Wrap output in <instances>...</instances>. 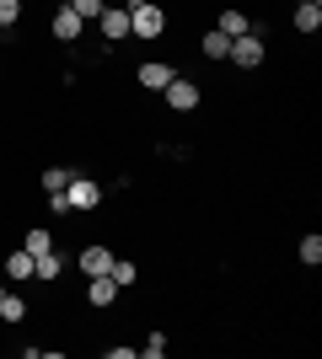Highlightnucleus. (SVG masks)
<instances>
[{
	"instance_id": "nucleus-1",
	"label": "nucleus",
	"mask_w": 322,
	"mask_h": 359,
	"mask_svg": "<svg viewBox=\"0 0 322 359\" xmlns=\"http://www.w3.org/2000/svg\"><path fill=\"white\" fill-rule=\"evenodd\" d=\"M65 204H70V215H86L102 204V182L86 177V172H70V188H65Z\"/></svg>"
},
{
	"instance_id": "nucleus-2",
	"label": "nucleus",
	"mask_w": 322,
	"mask_h": 359,
	"mask_svg": "<svg viewBox=\"0 0 322 359\" xmlns=\"http://www.w3.org/2000/svg\"><path fill=\"white\" fill-rule=\"evenodd\" d=\"M226 60L236 65V70H258V65L269 60V48H263V38H258V32H242V38H231Z\"/></svg>"
},
{
	"instance_id": "nucleus-3",
	"label": "nucleus",
	"mask_w": 322,
	"mask_h": 359,
	"mask_svg": "<svg viewBox=\"0 0 322 359\" xmlns=\"http://www.w3.org/2000/svg\"><path fill=\"white\" fill-rule=\"evenodd\" d=\"M161 32H167V11L156 0H145V6L129 11V38H161Z\"/></svg>"
},
{
	"instance_id": "nucleus-4",
	"label": "nucleus",
	"mask_w": 322,
	"mask_h": 359,
	"mask_svg": "<svg viewBox=\"0 0 322 359\" xmlns=\"http://www.w3.org/2000/svg\"><path fill=\"white\" fill-rule=\"evenodd\" d=\"M161 97H167V107H172V113H194V107L204 102V91L194 86V81H188V75H172V86L161 91Z\"/></svg>"
},
{
	"instance_id": "nucleus-5",
	"label": "nucleus",
	"mask_w": 322,
	"mask_h": 359,
	"mask_svg": "<svg viewBox=\"0 0 322 359\" xmlns=\"http://www.w3.org/2000/svg\"><path fill=\"white\" fill-rule=\"evenodd\" d=\"M97 27H102V43H123L129 38V6H102Z\"/></svg>"
},
{
	"instance_id": "nucleus-6",
	"label": "nucleus",
	"mask_w": 322,
	"mask_h": 359,
	"mask_svg": "<svg viewBox=\"0 0 322 359\" xmlns=\"http://www.w3.org/2000/svg\"><path fill=\"white\" fill-rule=\"evenodd\" d=\"M48 27H54V38H60V43H81V32H86V22H81V16L70 11V6H60Z\"/></svg>"
},
{
	"instance_id": "nucleus-7",
	"label": "nucleus",
	"mask_w": 322,
	"mask_h": 359,
	"mask_svg": "<svg viewBox=\"0 0 322 359\" xmlns=\"http://www.w3.org/2000/svg\"><path fill=\"white\" fill-rule=\"evenodd\" d=\"M172 75H177V70H172L167 60H145V65H140V86H145V91H167Z\"/></svg>"
},
{
	"instance_id": "nucleus-8",
	"label": "nucleus",
	"mask_w": 322,
	"mask_h": 359,
	"mask_svg": "<svg viewBox=\"0 0 322 359\" xmlns=\"http://www.w3.org/2000/svg\"><path fill=\"white\" fill-rule=\"evenodd\" d=\"M86 300H92L97 311H102V306H113V300H119V285H113V273H92V279H86Z\"/></svg>"
},
{
	"instance_id": "nucleus-9",
	"label": "nucleus",
	"mask_w": 322,
	"mask_h": 359,
	"mask_svg": "<svg viewBox=\"0 0 322 359\" xmlns=\"http://www.w3.org/2000/svg\"><path fill=\"white\" fill-rule=\"evenodd\" d=\"M60 273H65V257L54 252V247H48V252H38V257H32V279H43V285H54Z\"/></svg>"
},
{
	"instance_id": "nucleus-10",
	"label": "nucleus",
	"mask_w": 322,
	"mask_h": 359,
	"mask_svg": "<svg viewBox=\"0 0 322 359\" xmlns=\"http://www.w3.org/2000/svg\"><path fill=\"white\" fill-rule=\"evenodd\" d=\"M317 27H322V0H301V6H295V32L311 38Z\"/></svg>"
},
{
	"instance_id": "nucleus-11",
	"label": "nucleus",
	"mask_w": 322,
	"mask_h": 359,
	"mask_svg": "<svg viewBox=\"0 0 322 359\" xmlns=\"http://www.w3.org/2000/svg\"><path fill=\"white\" fill-rule=\"evenodd\" d=\"M76 263H81V273L92 279V273H107V269H113V252H107V247H97V241H92V247H86V252H81Z\"/></svg>"
},
{
	"instance_id": "nucleus-12",
	"label": "nucleus",
	"mask_w": 322,
	"mask_h": 359,
	"mask_svg": "<svg viewBox=\"0 0 322 359\" xmlns=\"http://www.w3.org/2000/svg\"><path fill=\"white\" fill-rule=\"evenodd\" d=\"M6 279H11V285H22V279H32V252H27V247H16V252L6 257Z\"/></svg>"
},
{
	"instance_id": "nucleus-13",
	"label": "nucleus",
	"mask_w": 322,
	"mask_h": 359,
	"mask_svg": "<svg viewBox=\"0 0 322 359\" xmlns=\"http://www.w3.org/2000/svg\"><path fill=\"white\" fill-rule=\"evenodd\" d=\"M215 27L226 32V38H242V32H253V22H247V11H236V6H226V11H220V22H215Z\"/></svg>"
},
{
	"instance_id": "nucleus-14",
	"label": "nucleus",
	"mask_w": 322,
	"mask_h": 359,
	"mask_svg": "<svg viewBox=\"0 0 322 359\" xmlns=\"http://www.w3.org/2000/svg\"><path fill=\"white\" fill-rule=\"evenodd\" d=\"M22 316H27V300L16 295V290H6V295H0V322H11V327H16Z\"/></svg>"
},
{
	"instance_id": "nucleus-15",
	"label": "nucleus",
	"mask_w": 322,
	"mask_h": 359,
	"mask_svg": "<svg viewBox=\"0 0 322 359\" xmlns=\"http://www.w3.org/2000/svg\"><path fill=\"white\" fill-rule=\"evenodd\" d=\"M199 48H204V60H226L231 38H226V32H220V27H210V32H204V38H199Z\"/></svg>"
},
{
	"instance_id": "nucleus-16",
	"label": "nucleus",
	"mask_w": 322,
	"mask_h": 359,
	"mask_svg": "<svg viewBox=\"0 0 322 359\" xmlns=\"http://www.w3.org/2000/svg\"><path fill=\"white\" fill-rule=\"evenodd\" d=\"M295 252H301V263H307V269H317V263H322V236H317V231H307Z\"/></svg>"
},
{
	"instance_id": "nucleus-17",
	"label": "nucleus",
	"mask_w": 322,
	"mask_h": 359,
	"mask_svg": "<svg viewBox=\"0 0 322 359\" xmlns=\"http://www.w3.org/2000/svg\"><path fill=\"white\" fill-rule=\"evenodd\" d=\"M65 188H70V166H48L43 172V194L54 198V194H65Z\"/></svg>"
},
{
	"instance_id": "nucleus-18",
	"label": "nucleus",
	"mask_w": 322,
	"mask_h": 359,
	"mask_svg": "<svg viewBox=\"0 0 322 359\" xmlns=\"http://www.w3.org/2000/svg\"><path fill=\"white\" fill-rule=\"evenodd\" d=\"M22 247H27L32 257H38V252H48V247H54V231H43V225H32L27 236H22Z\"/></svg>"
},
{
	"instance_id": "nucleus-19",
	"label": "nucleus",
	"mask_w": 322,
	"mask_h": 359,
	"mask_svg": "<svg viewBox=\"0 0 322 359\" xmlns=\"http://www.w3.org/2000/svg\"><path fill=\"white\" fill-rule=\"evenodd\" d=\"M107 273H113V285H119V290H129L140 279V269L129 263V257H113V269H107Z\"/></svg>"
},
{
	"instance_id": "nucleus-20",
	"label": "nucleus",
	"mask_w": 322,
	"mask_h": 359,
	"mask_svg": "<svg viewBox=\"0 0 322 359\" xmlns=\"http://www.w3.org/2000/svg\"><path fill=\"white\" fill-rule=\"evenodd\" d=\"M65 6H70V11H76L81 22H97V16H102V6H107V0H65Z\"/></svg>"
},
{
	"instance_id": "nucleus-21",
	"label": "nucleus",
	"mask_w": 322,
	"mask_h": 359,
	"mask_svg": "<svg viewBox=\"0 0 322 359\" xmlns=\"http://www.w3.org/2000/svg\"><path fill=\"white\" fill-rule=\"evenodd\" d=\"M140 354H145V359H161V354H167V332H151V338L140 344Z\"/></svg>"
},
{
	"instance_id": "nucleus-22",
	"label": "nucleus",
	"mask_w": 322,
	"mask_h": 359,
	"mask_svg": "<svg viewBox=\"0 0 322 359\" xmlns=\"http://www.w3.org/2000/svg\"><path fill=\"white\" fill-rule=\"evenodd\" d=\"M22 22V0H0V27H16Z\"/></svg>"
},
{
	"instance_id": "nucleus-23",
	"label": "nucleus",
	"mask_w": 322,
	"mask_h": 359,
	"mask_svg": "<svg viewBox=\"0 0 322 359\" xmlns=\"http://www.w3.org/2000/svg\"><path fill=\"white\" fill-rule=\"evenodd\" d=\"M119 6H129V11H135V6H145V0H119Z\"/></svg>"
},
{
	"instance_id": "nucleus-24",
	"label": "nucleus",
	"mask_w": 322,
	"mask_h": 359,
	"mask_svg": "<svg viewBox=\"0 0 322 359\" xmlns=\"http://www.w3.org/2000/svg\"><path fill=\"white\" fill-rule=\"evenodd\" d=\"M0 295H6V285H0Z\"/></svg>"
}]
</instances>
